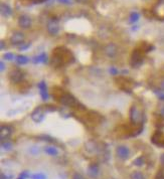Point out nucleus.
Instances as JSON below:
<instances>
[{"mask_svg": "<svg viewBox=\"0 0 164 179\" xmlns=\"http://www.w3.org/2000/svg\"><path fill=\"white\" fill-rule=\"evenodd\" d=\"M53 60L55 64H66L74 60V55L66 47H57L53 53Z\"/></svg>", "mask_w": 164, "mask_h": 179, "instance_id": "nucleus-1", "label": "nucleus"}, {"mask_svg": "<svg viewBox=\"0 0 164 179\" xmlns=\"http://www.w3.org/2000/svg\"><path fill=\"white\" fill-rule=\"evenodd\" d=\"M143 120H144V116L141 110L138 109L136 106H132L130 109V121L132 124L135 126H142Z\"/></svg>", "mask_w": 164, "mask_h": 179, "instance_id": "nucleus-2", "label": "nucleus"}, {"mask_svg": "<svg viewBox=\"0 0 164 179\" xmlns=\"http://www.w3.org/2000/svg\"><path fill=\"white\" fill-rule=\"evenodd\" d=\"M59 103L62 104V105L66 106V107H78L79 106V102L77 101V99L74 97L72 95H70V94L68 93H64L63 95L59 97Z\"/></svg>", "mask_w": 164, "mask_h": 179, "instance_id": "nucleus-3", "label": "nucleus"}, {"mask_svg": "<svg viewBox=\"0 0 164 179\" xmlns=\"http://www.w3.org/2000/svg\"><path fill=\"white\" fill-rule=\"evenodd\" d=\"M8 77H9V80L12 83H19L23 80L24 74L20 70H18V68H14V70H10Z\"/></svg>", "mask_w": 164, "mask_h": 179, "instance_id": "nucleus-4", "label": "nucleus"}, {"mask_svg": "<svg viewBox=\"0 0 164 179\" xmlns=\"http://www.w3.org/2000/svg\"><path fill=\"white\" fill-rule=\"evenodd\" d=\"M143 61V55L141 49H135L131 57L132 66H139Z\"/></svg>", "mask_w": 164, "mask_h": 179, "instance_id": "nucleus-5", "label": "nucleus"}, {"mask_svg": "<svg viewBox=\"0 0 164 179\" xmlns=\"http://www.w3.org/2000/svg\"><path fill=\"white\" fill-rule=\"evenodd\" d=\"M31 119L35 123H40L41 121L44 119V110L42 107L35 108L31 113Z\"/></svg>", "mask_w": 164, "mask_h": 179, "instance_id": "nucleus-6", "label": "nucleus"}, {"mask_svg": "<svg viewBox=\"0 0 164 179\" xmlns=\"http://www.w3.org/2000/svg\"><path fill=\"white\" fill-rule=\"evenodd\" d=\"M116 154L117 156L122 160H126L129 158L130 156V150L128 147L124 146V145H120L116 148Z\"/></svg>", "mask_w": 164, "mask_h": 179, "instance_id": "nucleus-7", "label": "nucleus"}, {"mask_svg": "<svg viewBox=\"0 0 164 179\" xmlns=\"http://www.w3.org/2000/svg\"><path fill=\"white\" fill-rule=\"evenodd\" d=\"M85 149H86L89 153L94 154L100 151V146L98 145V143L95 142L94 140H90L85 144Z\"/></svg>", "mask_w": 164, "mask_h": 179, "instance_id": "nucleus-8", "label": "nucleus"}, {"mask_svg": "<svg viewBox=\"0 0 164 179\" xmlns=\"http://www.w3.org/2000/svg\"><path fill=\"white\" fill-rule=\"evenodd\" d=\"M11 133H12V130L9 126L2 125L1 128H0V139H1V141L6 140V139L11 135Z\"/></svg>", "mask_w": 164, "mask_h": 179, "instance_id": "nucleus-9", "label": "nucleus"}, {"mask_svg": "<svg viewBox=\"0 0 164 179\" xmlns=\"http://www.w3.org/2000/svg\"><path fill=\"white\" fill-rule=\"evenodd\" d=\"M99 172H100V169H99V166L98 164L96 163H92L89 165V168H88V175L90 176V177L92 178H97L99 175Z\"/></svg>", "mask_w": 164, "mask_h": 179, "instance_id": "nucleus-10", "label": "nucleus"}, {"mask_svg": "<svg viewBox=\"0 0 164 179\" xmlns=\"http://www.w3.org/2000/svg\"><path fill=\"white\" fill-rule=\"evenodd\" d=\"M87 119H88L89 122L93 123V124H98V123L101 122L102 117L101 115L96 112H89L87 114Z\"/></svg>", "mask_w": 164, "mask_h": 179, "instance_id": "nucleus-11", "label": "nucleus"}, {"mask_svg": "<svg viewBox=\"0 0 164 179\" xmlns=\"http://www.w3.org/2000/svg\"><path fill=\"white\" fill-rule=\"evenodd\" d=\"M38 89H39V92H40V95L41 97H42V100H47L49 99V94H47V89H46V85H45V83L43 82H40L38 84Z\"/></svg>", "mask_w": 164, "mask_h": 179, "instance_id": "nucleus-12", "label": "nucleus"}, {"mask_svg": "<svg viewBox=\"0 0 164 179\" xmlns=\"http://www.w3.org/2000/svg\"><path fill=\"white\" fill-rule=\"evenodd\" d=\"M117 83H118V86L121 89H123L124 91H127V90L131 89L129 86V82H128V80L126 78H119L117 80Z\"/></svg>", "mask_w": 164, "mask_h": 179, "instance_id": "nucleus-13", "label": "nucleus"}, {"mask_svg": "<svg viewBox=\"0 0 164 179\" xmlns=\"http://www.w3.org/2000/svg\"><path fill=\"white\" fill-rule=\"evenodd\" d=\"M106 55H108V57H113L114 55H116V53H117V51H116V47L114 46L113 44H110L108 45L107 47H106Z\"/></svg>", "mask_w": 164, "mask_h": 179, "instance_id": "nucleus-14", "label": "nucleus"}, {"mask_svg": "<svg viewBox=\"0 0 164 179\" xmlns=\"http://www.w3.org/2000/svg\"><path fill=\"white\" fill-rule=\"evenodd\" d=\"M19 24L21 27H24V28H27L30 26V19L28 17H26V16H22L21 18L19 19Z\"/></svg>", "mask_w": 164, "mask_h": 179, "instance_id": "nucleus-15", "label": "nucleus"}, {"mask_svg": "<svg viewBox=\"0 0 164 179\" xmlns=\"http://www.w3.org/2000/svg\"><path fill=\"white\" fill-rule=\"evenodd\" d=\"M44 151H45V153L49 154V155H51V156H57V154H59L57 149L53 146H46L44 148Z\"/></svg>", "mask_w": 164, "mask_h": 179, "instance_id": "nucleus-16", "label": "nucleus"}, {"mask_svg": "<svg viewBox=\"0 0 164 179\" xmlns=\"http://www.w3.org/2000/svg\"><path fill=\"white\" fill-rule=\"evenodd\" d=\"M22 40H23V35H22L21 33H15V34L11 37V41L13 43H15V44L22 42Z\"/></svg>", "mask_w": 164, "mask_h": 179, "instance_id": "nucleus-17", "label": "nucleus"}, {"mask_svg": "<svg viewBox=\"0 0 164 179\" xmlns=\"http://www.w3.org/2000/svg\"><path fill=\"white\" fill-rule=\"evenodd\" d=\"M130 179H146L144 174L140 171H133L130 174Z\"/></svg>", "mask_w": 164, "mask_h": 179, "instance_id": "nucleus-18", "label": "nucleus"}, {"mask_svg": "<svg viewBox=\"0 0 164 179\" xmlns=\"http://www.w3.org/2000/svg\"><path fill=\"white\" fill-rule=\"evenodd\" d=\"M1 147L3 148L4 150H6V151H8V150H11L12 149V143L9 142V141L7 140H4V141H1Z\"/></svg>", "mask_w": 164, "mask_h": 179, "instance_id": "nucleus-19", "label": "nucleus"}, {"mask_svg": "<svg viewBox=\"0 0 164 179\" xmlns=\"http://www.w3.org/2000/svg\"><path fill=\"white\" fill-rule=\"evenodd\" d=\"M57 29H59V26H57V23H49V31L51 33V34H55L57 32Z\"/></svg>", "mask_w": 164, "mask_h": 179, "instance_id": "nucleus-20", "label": "nucleus"}, {"mask_svg": "<svg viewBox=\"0 0 164 179\" xmlns=\"http://www.w3.org/2000/svg\"><path fill=\"white\" fill-rule=\"evenodd\" d=\"M16 61L19 64H25L26 62L28 61V59L26 57H24V55H18V57H16Z\"/></svg>", "mask_w": 164, "mask_h": 179, "instance_id": "nucleus-21", "label": "nucleus"}, {"mask_svg": "<svg viewBox=\"0 0 164 179\" xmlns=\"http://www.w3.org/2000/svg\"><path fill=\"white\" fill-rule=\"evenodd\" d=\"M143 164H144V158H143L142 156H140V157H138L137 159L134 160V165H136V166H142Z\"/></svg>", "mask_w": 164, "mask_h": 179, "instance_id": "nucleus-22", "label": "nucleus"}, {"mask_svg": "<svg viewBox=\"0 0 164 179\" xmlns=\"http://www.w3.org/2000/svg\"><path fill=\"white\" fill-rule=\"evenodd\" d=\"M155 94H156L159 99L164 101V90H156V91H155Z\"/></svg>", "mask_w": 164, "mask_h": 179, "instance_id": "nucleus-23", "label": "nucleus"}, {"mask_svg": "<svg viewBox=\"0 0 164 179\" xmlns=\"http://www.w3.org/2000/svg\"><path fill=\"white\" fill-rule=\"evenodd\" d=\"M32 179H46V176L42 173H38V174L32 175Z\"/></svg>", "mask_w": 164, "mask_h": 179, "instance_id": "nucleus-24", "label": "nucleus"}, {"mask_svg": "<svg viewBox=\"0 0 164 179\" xmlns=\"http://www.w3.org/2000/svg\"><path fill=\"white\" fill-rule=\"evenodd\" d=\"M72 179H85V177L81 173H79V172H76V173H74V175H72Z\"/></svg>", "mask_w": 164, "mask_h": 179, "instance_id": "nucleus-25", "label": "nucleus"}, {"mask_svg": "<svg viewBox=\"0 0 164 179\" xmlns=\"http://www.w3.org/2000/svg\"><path fill=\"white\" fill-rule=\"evenodd\" d=\"M2 12H3L4 14H9L10 13L9 7H7V6H5V5H2Z\"/></svg>", "mask_w": 164, "mask_h": 179, "instance_id": "nucleus-26", "label": "nucleus"}, {"mask_svg": "<svg viewBox=\"0 0 164 179\" xmlns=\"http://www.w3.org/2000/svg\"><path fill=\"white\" fill-rule=\"evenodd\" d=\"M154 179H164V172L163 171H159L158 173L156 174Z\"/></svg>", "mask_w": 164, "mask_h": 179, "instance_id": "nucleus-27", "label": "nucleus"}, {"mask_svg": "<svg viewBox=\"0 0 164 179\" xmlns=\"http://www.w3.org/2000/svg\"><path fill=\"white\" fill-rule=\"evenodd\" d=\"M29 176H30L29 172H28V171H23L21 174H20V176H19V177H22V178H27V177H29Z\"/></svg>", "mask_w": 164, "mask_h": 179, "instance_id": "nucleus-28", "label": "nucleus"}, {"mask_svg": "<svg viewBox=\"0 0 164 179\" xmlns=\"http://www.w3.org/2000/svg\"><path fill=\"white\" fill-rule=\"evenodd\" d=\"M14 57V55H12V53H6V55H4V59H8V60H11Z\"/></svg>", "mask_w": 164, "mask_h": 179, "instance_id": "nucleus-29", "label": "nucleus"}, {"mask_svg": "<svg viewBox=\"0 0 164 179\" xmlns=\"http://www.w3.org/2000/svg\"><path fill=\"white\" fill-rule=\"evenodd\" d=\"M30 152H32L33 155H36V154H38V153H39V149L34 148V147H33V148L30 149Z\"/></svg>", "mask_w": 164, "mask_h": 179, "instance_id": "nucleus-30", "label": "nucleus"}, {"mask_svg": "<svg viewBox=\"0 0 164 179\" xmlns=\"http://www.w3.org/2000/svg\"><path fill=\"white\" fill-rule=\"evenodd\" d=\"M159 115H160V117L164 119V106L160 108V111H159Z\"/></svg>", "mask_w": 164, "mask_h": 179, "instance_id": "nucleus-31", "label": "nucleus"}, {"mask_svg": "<svg viewBox=\"0 0 164 179\" xmlns=\"http://www.w3.org/2000/svg\"><path fill=\"white\" fill-rule=\"evenodd\" d=\"M110 72H111L112 74H118V70L115 68H110Z\"/></svg>", "mask_w": 164, "mask_h": 179, "instance_id": "nucleus-32", "label": "nucleus"}, {"mask_svg": "<svg viewBox=\"0 0 164 179\" xmlns=\"http://www.w3.org/2000/svg\"><path fill=\"white\" fill-rule=\"evenodd\" d=\"M137 19H138V14L137 13L132 14V20H137Z\"/></svg>", "mask_w": 164, "mask_h": 179, "instance_id": "nucleus-33", "label": "nucleus"}, {"mask_svg": "<svg viewBox=\"0 0 164 179\" xmlns=\"http://www.w3.org/2000/svg\"><path fill=\"white\" fill-rule=\"evenodd\" d=\"M160 88H161V90H164V78L161 80V82H160Z\"/></svg>", "mask_w": 164, "mask_h": 179, "instance_id": "nucleus-34", "label": "nucleus"}, {"mask_svg": "<svg viewBox=\"0 0 164 179\" xmlns=\"http://www.w3.org/2000/svg\"><path fill=\"white\" fill-rule=\"evenodd\" d=\"M0 179H9V178H8L4 173H1V175H0Z\"/></svg>", "mask_w": 164, "mask_h": 179, "instance_id": "nucleus-35", "label": "nucleus"}, {"mask_svg": "<svg viewBox=\"0 0 164 179\" xmlns=\"http://www.w3.org/2000/svg\"><path fill=\"white\" fill-rule=\"evenodd\" d=\"M160 161H161V164H162V165H164V154H162V155H161Z\"/></svg>", "mask_w": 164, "mask_h": 179, "instance_id": "nucleus-36", "label": "nucleus"}, {"mask_svg": "<svg viewBox=\"0 0 164 179\" xmlns=\"http://www.w3.org/2000/svg\"><path fill=\"white\" fill-rule=\"evenodd\" d=\"M0 66H1V70L3 72V70H4V64H3V61L0 62Z\"/></svg>", "mask_w": 164, "mask_h": 179, "instance_id": "nucleus-37", "label": "nucleus"}, {"mask_svg": "<svg viewBox=\"0 0 164 179\" xmlns=\"http://www.w3.org/2000/svg\"><path fill=\"white\" fill-rule=\"evenodd\" d=\"M17 179H25V178H22V177H18Z\"/></svg>", "mask_w": 164, "mask_h": 179, "instance_id": "nucleus-38", "label": "nucleus"}]
</instances>
